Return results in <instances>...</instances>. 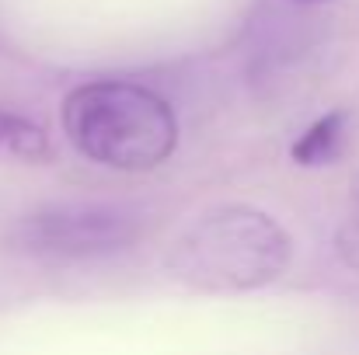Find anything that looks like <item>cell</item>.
<instances>
[{"label":"cell","instance_id":"cell-1","mask_svg":"<svg viewBox=\"0 0 359 355\" xmlns=\"http://www.w3.org/2000/svg\"><path fill=\"white\" fill-rule=\"evenodd\" d=\"M63 132L81 157L116 171H154L178 146L175 109L133 81L74 88L63 102Z\"/></svg>","mask_w":359,"mask_h":355},{"label":"cell","instance_id":"cell-2","mask_svg":"<svg viewBox=\"0 0 359 355\" xmlns=\"http://www.w3.org/2000/svg\"><path fill=\"white\" fill-rule=\"evenodd\" d=\"M293 258L290 234L262 209L220 206L203 213L168 251V272L203 293L272 286Z\"/></svg>","mask_w":359,"mask_h":355},{"label":"cell","instance_id":"cell-3","mask_svg":"<svg viewBox=\"0 0 359 355\" xmlns=\"http://www.w3.org/2000/svg\"><path fill=\"white\" fill-rule=\"evenodd\" d=\"M143 234V216L126 206L63 202L25 213L11 223L7 244L42 261H91L129 251Z\"/></svg>","mask_w":359,"mask_h":355},{"label":"cell","instance_id":"cell-4","mask_svg":"<svg viewBox=\"0 0 359 355\" xmlns=\"http://www.w3.org/2000/svg\"><path fill=\"white\" fill-rule=\"evenodd\" d=\"M346 143H349V112L335 109V112H325L321 118H314L293 139L290 157L300 167H328L346 153Z\"/></svg>","mask_w":359,"mask_h":355},{"label":"cell","instance_id":"cell-5","mask_svg":"<svg viewBox=\"0 0 359 355\" xmlns=\"http://www.w3.org/2000/svg\"><path fill=\"white\" fill-rule=\"evenodd\" d=\"M49 153H53V146L39 122L0 109V157H18V160L39 164V160H49Z\"/></svg>","mask_w":359,"mask_h":355},{"label":"cell","instance_id":"cell-6","mask_svg":"<svg viewBox=\"0 0 359 355\" xmlns=\"http://www.w3.org/2000/svg\"><path fill=\"white\" fill-rule=\"evenodd\" d=\"M335 247H339L342 261L359 272V174L353 178V188H349V206H346L342 227L335 234Z\"/></svg>","mask_w":359,"mask_h":355},{"label":"cell","instance_id":"cell-7","mask_svg":"<svg viewBox=\"0 0 359 355\" xmlns=\"http://www.w3.org/2000/svg\"><path fill=\"white\" fill-rule=\"evenodd\" d=\"M293 4H307L311 7V4H328V0H293Z\"/></svg>","mask_w":359,"mask_h":355}]
</instances>
